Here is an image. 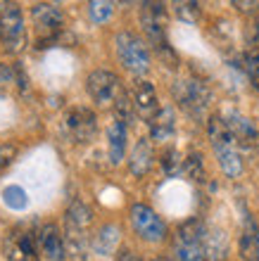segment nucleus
<instances>
[{
  "label": "nucleus",
  "instance_id": "nucleus-1",
  "mask_svg": "<svg viewBox=\"0 0 259 261\" xmlns=\"http://www.w3.org/2000/svg\"><path fill=\"white\" fill-rule=\"evenodd\" d=\"M207 136L211 140V147H214V154L219 159V166L221 171L228 176V178H238L243 173V159H240L238 145L233 140L231 130L226 126L224 117L221 114H211L207 119Z\"/></svg>",
  "mask_w": 259,
  "mask_h": 261
},
{
  "label": "nucleus",
  "instance_id": "nucleus-2",
  "mask_svg": "<svg viewBox=\"0 0 259 261\" xmlns=\"http://www.w3.org/2000/svg\"><path fill=\"white\" fill-rule=\"evenodd\" d=\"M171 93H174V100L178 102V107L191 119L202 121L207 117L211 105V90L202 81H198V79H178L171 86Z\"/></svg>",
  "mask_w": 259,
  "mask_h": 261
},
{
  "label": "nucleus",
  "instance_id": "nucleus-3",
  "mask_svg": "<svg viewBox=\"0 0 259 261\" xmlns=\"http://www.w3.org/2000/svg\"><path fill=\"white\" fill-rule=\"evenodd\" d=\"M207 223L200 219H191L181 223L174 238V254L178 261H209L205 249Z\"/></svg>",
  "mask_w": 259,
  "mask_h": 261
},
{
  "label": "nucleus",
  "instance_id": "nucleus-4",
  "mask_svg": "<svg viewBox=\"0 0 259 261\" xmlns=\"http://www.w3.org/2000/svg\"><path fill=\"white\" fill-rule=\"evenodd\" d=\"M114 45H116V57H119V62L124 64L126 71H131L136 79L148 74V69H150V50L136 34H131V31L116 34Z\"/></svg>",
  "mask_w": 259,
  "mask_h": 261
},
{
  "label": "nucleus",
  "instance_id": "nucleus-5",
  "mask_svg": "<svg viewBox=\"0 0 259 261\" xmlns=\"http://www.w3.org/2000/svg\"><path fill=\"white\" fill-rule=\"evenodd\" d=\"M0 41L5 45L7 53H19L24 48V14L21 7L14 3H7L0 12Z\"/></svg>",
  "mask_w": 259,
  "mask_h": 261
},
{
  "label": "nucleus",
  "instance_id": "nucleus-6",
  "mask_svg": "<svg viewBox=\"0 0 259 261\" xmlns=\"http://www.w3.org/2000/svg\"><path fill=\"white\" fill-rule=\"evenodd\" d=\"M86 90H88L90 100L98 107H107V105H114L116 95L124 88H122V81L116 79V74L107 71V69H96L86 79Z\"/></svg>",
  "mask_w": 259,
  "mask_h": 261
},
{
  "label": "nucleus",
  "instance_id": "nucleus-7",
  "mask_svg": "<svg viewBox=\"0 0 259 261\" xmlns=\"http://www.w3.org/2000/svg\"><path fill=\"white\" fill-rule=\"evenodd\" d=\"M140 27L155 50L167 48V5L164 3H143L140 5Z\"/></svg>",
  "mask_w": 259,
  "mask_h": 261
},
{
  "label": "nucleus",
  "instance_id": "nucleus-8",
  "mask_svg": "<svg viewBox=\"0 0 259 261\" xmlns=\"http://www.w3.org/2000/svg\"><path fill=\"white\" fill-rule=\"evenodd\" d=\"M131 226L138 238H143L145 242H162L167 238V223L148 204L131 206Z\"/></svg>",
  "mask_w": 259,
  "mask_h": 261
},
{
  "label": "nucleus",
  "instance_id": "nucleus-9",
  "mask_svg": "<svg viewBox=\"0 0 259 261\" xmlns=\"http://www.w3.org/2000/svg\"><path fill=\"white\" fill-rule=\"evenodd\" d=\"M64 133L72 143L86 145L98 133V119L88 107H72L64 117Z\"/></svg>",
  "mask_w": 259,
  "mask_h": 261
},
{
  "label": "nucleus",
  "instance_id": "nucleus-10",
  "mask_svg": "<svg viewBox=\"0 0 259 261\" xmlns=\"http://www.w3.org/2000/svg\"><path fill=\"white\" fill-rule=\"evenodd\" d=\"M38 235L27 230H12L3 240V254L10 261H38Z\"/></svg>",
  "mask_w": 259,
  "mask_h": 261
},
{
  "label": "nucleus",
  "instance_id": "nucleus-11",
  "mask_svg": "<svg viewBox=\"0 0 259 261\" xmlns=\"http://www.w3.org/2000/svg\"><path fill=\"white\" fill-rule=\"evenodd\" d=\"M31 19H34L36 29L41 38H55L62 34V24H64V14L57 5L53 3H36L31 7Z\"/></svg>",
  "mask_w": 259,
  "mask_h": 261
},
{
  "label": "nucleus",
  "instance_id": "nucleus-12",
  "mask_svg": "<svg viewBox=\"0 0 259 261\" xmlns=\"http://www.w3.org/2000/svg\"><path fill=\"white\" fill-rule=\"evenodd\" d=\"M131 100H133V107H136V114L143 119V121L150 124L152 119L157 117V112H159V100H157V90L150 81H145V79H133Z\"/></svg>",
  "mask_w": 259,
  "mask_h": 261
},
{
  "label": "nucleus",
  "instance_id": "nucleus-13",
  "mask_svg": "<svg viewBox=\"0 0 259 261\" xmlns=\"http://www.w3.org/2000/svg\"><path fill=\"white\" fill-rule=\"evenodd\" d=\"M224 121L226 126H228V130H231L233 140H236V145L238 147H243V150H252L254 143H257V126L250 121L247 117H243L240 112L236 110H228L224 114Z\"/></svg>",
  "mask_w": 259,
  "mask_h": 261
},
{
  "label": "nucleus",
  "instance_id": "nucleus-14",
  "mask_svg": "<svg viewBox=\"0 0 259 261\" xmlns=\"http://www.w3.org/2000/svg\"><path fill=\"white\" fill-rule=\"evenodd\" d=\"M38 247L43 249V254L48 261H64L67 259V242H64V235L60 233V228L55 223L41 228L38 233Z\"/></svg>",
  "mask_w": 259,
  "mask_h": 261
},
{
  "label": "nucleus",
  "instance_id": "nucleus-15",
  "mask_svg": "<svg viewBox=\"0 0 259 261\" xmlns=\"http://www.w3.org/2000/svg\"><path fill=\"white\" fill-rule=\"evenodd\" d=\"M238 254L243 261H259V223L252 214H245L243 233L238 242Z\"/></svg>",
  "mask_w": 259,
  "mask_h": 261
},
{
  "label": "nucleus",
  "instance_id": "nucleus-16",
  "mask_svg": "<svg viewBox=\"0 0 259 261\" xmlns=\"http://www.w3.org/2000/svg\"><path fill=\"white\" fill-rule=\"evenodd\" d=\"M152 159H155V152H152L150 138H140V140H136L133 150H131L129 171L133 173L136 178H143L145 173L152 169Z\"/></svg>",
  "mask_w": 259,
  "mask_h": 261
},
{
  "label": "nucleus",
  "instance_id": "nucleus-17",
  "mask_svg": "<svg viewBox=\"0 0 259 261\" xmlns=\"http://www.w3.org/2000/svg\"><path fill=\"white\" fill-rule=\"evenodd\" d=\"M148 126H150V140L167 143V140H171L176 136V114H174L171 107H162Z\"/></svg>",
  "mask_w": 259,
  "mask_h": 261
},
{
  "label": "nucleus",
  "instance_id": "nucleus-18",
  "mask_svg": "<svg viewBox=\"0 0 259 261\" xmlns=\"http://www.w3.org/2000/svg\"><path fill=\"white\" fill-rule=\"evenodd\" d=\"M126 143H129V126L122 121H112L107 128V147H109V162L112 164H122L124 154H126Z\"/></svg>",
  "mask_w": 259,
  "mask_h": 261
},
{
  "label": "nucleus",
  "instance_id": "nucleus-19",
  "mask_svg": "<svg viewBox=\"0 0 259 261\" xmlns=\"http://www.w3.org/2000/svg\"><path fill=\"white\" fill-rule=\"evenodd\" d=\"M119 240H122V230L114 223H105L100 230L93 238V249H96L100 256H112L119 247Z\"/></svg>",
  "mask_w": 259,
  "mask_h": 261
},
{
  "label": "nucleus",
  "instance_id": "nucleus-20",
  "mask_svg": "<svg viewBox=\"0 0 259 261\" xmlns=\"http://www.w3.org/2000/svg\"><path fill=\"white\" fill-rule=\"evenodd\" d=\"M205 249L209 261H224L228 254V238L221 228L207 226V238H205Z\"/></svg>",
  "mask_w": 259,
  "mask_h": 261
},
{
  "label": "nucleus",
  "instance_id": "nucleus-21",
  "mask_svg": "<svg viewBox=\"0 0 259 261\" xmlns=\"http://www.w3.org/2000/svg\"><path fill=\"white\" fill-rule=\"evenodd\" d=\"M93 223V209L83 202H72L64 214V228H76V230H88Z\"/></svg>",
  "mask_w": 259,
  "mask_h": 261
},
{
  "label": "nucleus",
  "instance_id": "nucleus-22",
  "mask_svg": "<svg viewBox=\"0 0 259 261\" xmlns=\"http://www.w3.org/2000/svg\"><path fill=\"white\" fill-rule=\"evenodd\" d=\"M114 119L116 121H122V124L131 126L133 124V119H136V107H133V100H131V95L126 93V90H122L119 95H116L114 100Z\"/></svg>",
  "mask_w": 259,
  "mask_h": 261
},
{
  "label": "nucleus",
  "instance_id": "nucleus-23",
  "mask_svg": "<svg viewBox=\"0 0 259 261\" xmlns=\"http://www.w3.org/2000/svg\"><path fill=\"white\" fill-rule=\"evenodd\" d=\"M183 173L195 183H205L207 173H205V162L200 152H188V157L183 159Z\"/></svg>",
  "mask_w": 259,
  "mask_h": 261
},
{
  "label": "nucleus",
  "instance_id": "nucleus-24",
  "mask_svg": "<svg viewBox=\"0 0 259 261\" xmlns=\"http://www.w3.org/2000/svg\"><path fill=\"white\" fill-rule=\"evenodd\" d=\"M162 169L169 178H176L178 173H183V159H181L176 147H167L162 152Z\"/></svg>",
  "mask_w": 259,
  "mask_h": 261
},
{
  "label": "nucleus",
  "instance_id": "nucleus-25",
  "mask_svg": "<svg viewBox=\"0 0 259 261\" xmlns=\"http://www.w3.org/2000/svg\"><path fill=\"white\" fill-rule=\"evenodd\" d=\"M112 12H114V3H107V0H93V3H88V14L93 24H105L112 17Z\"/></svg>",
  "mask_w": 259,
  "mask_h": 261
},
{
  "label": "nucleus",
  "instance_id": "nucleus-26",
  "mask_svg": "<svg viewBox=\"0 0 259 261\" xmlns=\"http://www.w3.org/2000/svg\"><path fill=\"white\" fill-rule=\"evenodd\" d=\"M174 12H176L178 19L183 21H198L200 19V3H191V0H185V3H174Z\"/></svg>",
  "mask_w": 259,
  "mask_h": 261
},
{
  "label": "nucleus",
  "instance_id": "nucleus-27",
  "mask_svg": "<svg viewBox=\"0 0 259 261\" xmlns=\"http://www.w3.org/2000/svg\"><path fill=\"white\" fill-rule=\"evenodd\" d=\"M3 197H5V202L12 206V209H24V206H27V193H24L19 186H7L5 190H3Z\"/></svg>",
  "mask_w": 259,
  "mask_h": 261
},
{
  "label": "nucleus",
  "instance_id": "nucleus-28",
  "mask_svg": "<svg viewBox=\"0 0 259 261\" xmlns=\"http://www.w3.org/2000/svg\"><path fill=\"white\" fill-rule=\"evenodd\" d=\"M245 71L250 76L252 86L259 90V50H250L245 55Z\"/></svg>",
  "mask_w": 259,
  "mask_h": 261
},
{
  "label": "nucleus",
  "instance_id": "nucleus-29",
  "mask_svg": "<svg viewBox=\"0 0 259 261\" xmlns=\"http://www.w3.org/2000/svg\"><path fill=\"white\" fill-rule=\"evenodd\" d=\"M14 157H17V145H12V143L0 145V171H3L5 166L12 164Z\"/></svg>",
  "mask_w": 259,
  "mask_h": 261
},
{
  "label": "nucleus",
  "instance_id": "nucleus-30",
  "mask_svg": "<svg viewBox=\"0 0 259 261\" xmlns=\"http://www.w3.org/2000/svg\"><path fill=\"white\" fill-rule=\"evenodd\" d=\"M14 81H17V88L19 90H27L29 88V79H27V74H24V69L17 64L14 67Z\"/></svg>",
  "mask_w": 259,
  "mask_h": 261
},
{
  "label": "nucleus",
  "instance_id": "nucleus-31",
  "mask_svg": "<svg viewBox=\"0 0 259 261\" xmlns=\"http://www.w3.org/2000/svg\"><path fill=\"white\" fill-rule=\"evenodd\" d=\"M250 45L252 50H259V19H254L252 29H250Z\"/></svg>",
  "mask_w": 259,
  "mask_h": 261
},
{
  "label": "nucleus",
  "instance_id": "nucleus-32",
  "mask_svg": "<svg viewBox=\"0 0 259 261\" xmlns=\"http://www.w3.org/2000/svg\"><path fill=\"white\" fill-rule=\"evenodd\" d=\"M233 7H238L240 12H252V10H257V3H233Z\"/></svg>",
  "mask_w": 259,
  "mask_h": 261
},
{
  "label": "nucleus",
  "instance_id": "nucleus-33",
  "mask_svg": "<svg viewBox=\"0 0 259 261\" xmlns=\"http://www.w3.org/2000/svg\"><path fill=\"white\" fill-rule=\"evenodd\" d=\"M114 261H143V259H138V256H136V254H131V252H119Z\"/></svg>",
  "mask_w": 259,
  "mask_h": 261
},
{
  "label": "nucleus",
  "instance_id": "nucleus-34",
  "mask_svg": "<svg viewBox=\"0 0 259 261\" xmlns=\"http://www.w3.org/2000/svg\"><path fill=\"white\" fill-rule=\"evenodd\" d=\"M150 261H178V259H169V256H155V259Z\"/></svg>",
  "mask_w": 259,
  "mask_h": 261
}]
</instances>
